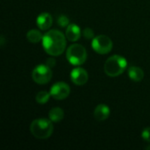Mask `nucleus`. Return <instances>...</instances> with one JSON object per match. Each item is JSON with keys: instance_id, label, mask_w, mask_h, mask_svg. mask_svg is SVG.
<instances>
[{"instance_id": "obj_5", "label": "nucleus", "mask_w": 150, "mask_h": 150, "mask_svg": "<svg viewBox=\"0 0 150 150\" xmlns=\"http://www.w3.org/2000/svg\"><path fill=\"white\" fill-rule=\"evenodd\" d=\"M91 47L93 50L100 54H106L112 49V40L106 35H98L92 39Z\"/></svg>"}, {"instance_id": "obj_6", "label": "nucleus", "mask_w": 150, "mask_h": 150, "mask_svg": "<svg viewBox=\"0 0 150 150\" xmlns=\"http://www.w3.org/2000/svg\"><path fill=\"white\" fill-rule=\"evenodd\" d=\"M52 76V69L47 64H40L36 66L32 72L33 80L38 84L47 83L51 80Z\"/></svg>"}, {"instance_id": "obj_17", "label": "nucleus", "mask_w": 150, "mask_h": 150, "mask_svg": "<svg viewBox=\"0 0 150 150\" xmlns=\"http://www.w3.org/2000/svg\"><path fill=\"white\" fill-rule=\"evenodd\" d=\"M83 36L87 39V40H92L95 36H94V32L91 28H85L83 31Z\"/></svg>"}, {"instance_id": "obj_7", "label": "nucleus", "mask_w": 150, "mask_h": 150, "mask_svg": "<svg viewBox=\"0 0 150 150\" xmlns=\"http://www.w3.org/2000/svg\"><path fill=\"white\" fill-rule=\"evenodd\" d=\"M49 92L53 98L56 100H62L68 98L70 94V88L66 83L58 82L51 87Z\"/></svg>"}, {"instance_id": "obj_12", "label": "nucleus", "mask_w": 150, "mask_h": 150, "mask_svg": "<svg viewBox=\"0 0 150 150\" xmlns=\"http://www.w3.org/2000/svg\"><path fill=\"white\" fill-rule=\"evenodd\" d=\"M128 76L134 82H141L144 77V72L141 68L133 66L128 69Z\"/></svg>"}, {"instance_id": "obj_14", "label": "nucleus", "mask_w": 150, "mask_h": 150, "mask_svg": "<svg viewBox=\"0 0 150 150\" xmlns=\"http://www.w3.org/2000/svg\"><path fill=\"white\" fill-rule=\"evenodd\" d=\"M42 38H43L42 33L36 29H31L26 33V39L31 43H38L40 40H42Z\"/></svg>"}, {"instance_id": "obj_9", "label": "nucleus", "mask_w": 150, "mask_h": 150, "mask_svg": "<svg viewBox=\"0 0 150 150\" xmlns=\"http://www.w3.org/2000/svg\"><path fill=\"white\" fill-rule=\"evenodd\" d=\"M36 24L40 30H42V31L48 30L53 24L52 15L47 12L40 13L36 18Z\"/></svg>"}, {"instance_id": "obj_3", "label": "nucleus", "mask_w": 150, "mask_h": 150, "mask_svg": "<svg viewBox=\"0 0 150 150\" xmlns=\"http://www.w3.org/2000/svg\"><path fill=\"white\" fill-rule=\"evenodd\" d=\"M127 66V60L121 55L115 54L106 60V62H105L104 70L107 76L111 77H115L121 75L126 70Z\"/></svg>"}, {"instance_id": "obj_16", "label": "nucleus", "mask_w": 150, "mask_h": 150, "mask_svg": "<svg viewBox=\"0 0 150 150\" xmlns=\"http://www.w3.org/2000/svg\"><path fill=\"white\" fill-rule=\"evenodd\" d=\"M57 23H58V25H59L60 26H62V27H67V26L69 25V18H68L67 16H65V15H61V16L58 18V19H57Z\"/></svg>"}, {"instance_id": "obj_4", "label": "nucleus", "mask_w": 150, "mask_h": 150, "mask_svg": "<svg viewBox=\"0 0 150 150\" xmlns=\"http://www.w3.org/2000/svg\"><path fill=\"white\" fill-rule=\"evenodd\" d=\"M66 57L69 63L75 66H80L87 59V52L84 47L80 44L70 45L66 52Z\"/></svg>"}, {"instance_id": "obj_11", "label": "nucleus", "mask_w": 150, "mask_h": 150, "mask_svg": "<svg viewBox=\"0 0 150 150\" xmlns=\"http://www.w3.org/2000/svg\"><path fill=\"white\" fill-rule=\"evenodd\" d=\"M66 38L72 42H75L78 40L81 37V29L78 25L76 24H69L67 26L66 33H65Z\"/></svg>"}, {"instance_id": "obj_15", "label": "nucleus", "mask_w": 150, "mask_h": 150, "mask_svg": "<svg viewBox=\"0 0 150 150\" xmlns=\"http://www.w3.org/2000/svg\"><path fill=\"white\" fill-rule=\"evenodd\" d=\"M50 97H51L50 92L42 91H40V92L37 93V95L35 97V100H36L37 103H39L40 105H44V104L47 103Z\"/></svg>"}, {"instance_id": "obj_19", "label": "nucleus", "mask_w": 150, "mask_h": 150, "mask_svg": "<svg viewBox=\"0 0 150 150\" xmlns=\"http://www.w3.org/2000/svg\"><path fill=\"white\" fill-rule=\"evenodd\" d=\"M55 63H56V62H55V60L54 59V58H50V59H48L47 61V66H49L50 68H52V67H54V65H55Z\"/></svg>"}, {"instance_id": "obj_13", "label": "nucleus", "mask_w": 150, "mask_h": 150, "mask_svg": "<svg viewBox=\"0 0 150 150\" xmlns=\"http://www.w3.org/2000/svg\"><path fill=\"white\" fill-rule=\"evenodd\" d=\"M48 117H49V120L52 122L58 123V122H60V121H62L63 120L64 112L60 107H53L48 112Z\"/></svg>"}, {"instance_id": "obj_1", "label": "nucleus", "mask_w": 150, "mask_h": 150, "mask_svg": "<svg viewBox=\"0 0 150 150\" xmlns=\"http://www.w3.org/2000/svg\"><path fill=\"white\" fill-rule=\"evenodd\" d=\"M66 36L58 30H49L42 38V47L52 56L61 55L66 48Z\"/></svg>"}, {"instance_id": "obj_18", "label": "nucleus", "mask_w": 150, "mask_h": 150, "mask_svg": "<svg viewBox=\"0 0 150 150\" xmlns=\"http://www.w3.org/2000/svg\"><path fill=\"white\" fill-rule=\"evenodd\" d=\"M142 137L145 142L150 143V127H146L142 130Z\"/></svg>"}, {"instance_id": "obj_2", "label": "nucleus", "mask_w": 150, "mask_h": 150, "mask_svg": "<svg viewBox=\"0 0 150 150\" xmlns=\"http://www.w3.org/2000/svg\"><path fill=\"white\" fill-rule=\"evenodd\" d=\"M30 131L35 138L45 140L52 135L54 132V126L50 120L37 119L31 123Z\"/></svg>"}, {"instance_id": "obj_10", "label": "nucleus", "mask_w": 150, "mask_h": 150, "mask_svg": "<svg viewBox=\"0 0 150 150\" xmlns=\"http://www.w3.org/2000/svg\"><path fill=\"white\" fill-rule=\"evenodd\" d=\"M111 110L108 105L105 104H100L97 105L94 110V117L98 121H104L110 116Z\"/></svg>"}, {"instance_id": "obj_8", "label": "nucleus", "mask_w": 150, "mask_h": 150, "mask_svg": "<svg viewBox=\"0 0 150 150\" xmlns=\"http://www.w3.org/2000/svg\"><path fill=\"white\" fill-rule=\"evenodd\" d=\"M70 79L71 81L78 86L84 85L89 79V76L87 71L83 68H76L70 73Z\"/></svg>"}]
</instances>
